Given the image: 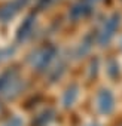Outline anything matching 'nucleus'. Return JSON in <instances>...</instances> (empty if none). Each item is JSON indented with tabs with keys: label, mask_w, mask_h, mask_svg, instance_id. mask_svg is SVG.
<instances>
[{
	"label": "nucleus",
	"mask_w": 122,
	"mask_h": 126,
	"mask_svg": "<svg viewBox=\"0 0 122 126\" xmlns=\"http://www.w3.org/2000/svg\"><path fill=\"white\" fill-rule=\"evenodd\" d=\"M31 0H11V2L5 3L3 6H0V21L2 22H8L11 19H14L21 9H24Z\"/></svg>",
	"instance_id": "f257e3e1"
},
{
	"label": "nucleus",
	"mask_w": 122,
	"mask_h": 126,
	"mask_svg": "<svg viewBox=\"0 0 122 126\" xmlns=\"http://www.w3.org/2000/svg\"><path fill=\"white\" fill-rule=\"evenodd\" d=\"M119 22H121V16L118 14L112 15L103 25V28L100 30L98 33V45L100 46H106L115 36L118 27H119Z\"/></svg>",
	"instance_id": "f03ea898"
},
{
	"label": "nucleus",
	"mask_w": 122,
	"mask_h": 126,
	"mask_svg": "<svg viewBox=\"0 0 122 126\" xmlns=\"http://www.w3.org/2000/svg\"><path fill=\"white\" fill-rule=\"evenodd\" d=\"M97 107L103 114H110L115 108V96L109 89H101L97 95Z\"/></svg>",
	"instance_id": "7ed1b4c3"
},
{
	"label": "nucleus",
	"mask_w": 122,
	"mask_h": 126,
	"mask_svg": "<svg viewBox=\"0 0 122 126\" xmlns=\"http://www.w3.org/2000/svg\"><path fill=\"white\" fill-rule=\"evenodd\" d=\"M55 49L54 47H45V49H40L37 53H36V56H33V65H36L39 70H42V68H45L49 62L54 59V56H55Z\"/></svg>",
	"instance_id": "20e7f679"
},
{
	"label": "nucleus",
	"mask_w": 122,
	"mask_h": 126,
	"mask_svg": "<svg viewBox=\"0 0 122 126\" xmlns=\"http://www.w3.org/2000/svg\"><path fill=\"white\" fill-rule=\"evenodd\" d=\"M34 21H36V18L31 15V16H28L24 22H22V25L20 27V30H18V34H17V40L18 42H21V40H25L30 34H31V31H33V27H34Z\"/></svg>",
	"instance_id": "39448f33"
},
{
	"label": "nucleus",
	"mask_w": 122,
	"mask_h": 126,
	"mask_svg": "<svg viewBox=\"0 0 122 126\" xmlns=\"http://www.w3.org/2000/svg\"><path fill=\"white\" fill-rule=\"evenodd\" d=\"M88 14H89V8H88L86 5H83V3H79V5H76V6L72 9V12H70L72 18H75V19L85 18Z\"/></svg>",
	"instance_id": "423d86ee"
},
{
	"label": "nucleus",
	"mask_w": 122,
	"mask_h": 126,
	"mask_svg": "<svg viewBox=\"0 0 122 126\" xmlns=\"http://www.w3.org/2000/svg\"><path fill=\"white\" fill-rule=\"evenodd\" d=\"M76 96H78V88H76V86L69 88V89L66 91V95H64V104H66V105H72V104L75 102Z\"/></svg>",
	"instance_id": "0eeeda50"
},
{
	"label": "nucleus",
	"mask_w": 122,
	"mask_h": 126,
	"mask_svg": "<svg viewBox=\"0 0 122 126\" xmlns=\"http://www.w3.org/2000/svg\"><path fill=\"white\" fill-rule=\"evenodd\" d=\"M92 126H97V125H92Z\"/></svg>",
	"instance_id": "6e6552de"
}]
</instances>
